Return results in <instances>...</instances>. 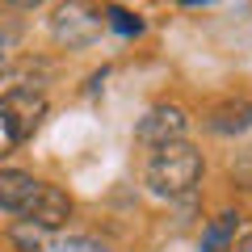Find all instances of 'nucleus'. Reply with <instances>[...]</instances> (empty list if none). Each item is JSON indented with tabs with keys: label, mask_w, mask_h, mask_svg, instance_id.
Returning <instances> with one entry per match:
<instances>
[{
	"label": "nucleus",
	"mask_w": 252,
	"mask_h": 252,
	"mask_svg": "<svg viewBox=\"0 0 252 252\" xmlns=\"http://www.w3.org/2000/svg\"><path fill=\"white\" fill-rule=\"evenodd\" d=\"M185 126H189V118H185V109L181 105H156V109H147L143 114V122H139V143H147V147H164V143H177L181 135H185Z\"/></svg>",
	"instance_id": "20e7f679"
},
{
	"label": "nucleus",
	"mask_w": 252,
	"mask_h": 252,
	"mask_svg": "<svg viewBox=\"0 0 252 252\" xmlns=\"http://www.w3.org/2000/svg\"><path fill=\"white\" fill-rule=\"evenodd\" d=\"M231 252H252V231L244 235V240H240V248H231Z\"/></svg>",
	"instance_id": "4468645a"
},
{
	"label": "nucleus",
	"mask_w": 252,
	"mask_h": 252,
	"mask_svg": "<svg viewBox=\"0 0 252 252\" xmlns=\"http://www.w3.org/2000/svg\"><path fill=\"white\" fill-rule=\"evenodd\" d=\"M21 139H26V135H21V126L13 122V114H9V109L0 105V160H4V156H9L13 147L21 143Z\"/></svg>",
	"instance_id": "9b49d317"
},
{
	"label": "nucleus",
	"mask_w": 252,
	"mask_h": 252,
	"mask_svg": "<svg viewBox=\"0 0 252 252\" xmlns=\"http://www.w3.org/2000/svg\"><path fill=\"white\" fill-rule=\"evenodd\" d=\"M181 4H189V9H202V4H215V0H181Z\"/></svg>",
	"instance_id": "2eb2a0df"
},
{
	"label": "nucleus",
	"mask_w": 252,
	"mask_h": 252,
	"mask_svg": "<svg viewBox=\"0 0 252 252\" xmlns=\"http://www.w3.org/2000/svg\"><path fill=\"white\" fill-rule=\"evenodd\" d=\"M4 4H13V9H38L42 0H4Z\"/></svg>",
	"instance_id": "ddd939ff"
},
{
	"label": "nucleus",
	"mask_w": 252,
	"mask_h": 252,
	"mask_svg": "<svg viewBox=\"0 0 252 252\" xmlns=\"http://www.w3.org/2000/svg\"><path fill=\"white\" fill-rule=\"evenodd\" d=\"M4 72H9V55L0 51V76H4Z\"/></svg>",
	"instance_id": "dca6fc26"
},
{
	"label": "nucleus",
	"mask_w": 252,
	"mask_h": 252,
	"mask_svg": "<svg viewBox=\"0 0 252 252\" xmlns=\"http://www.w3.org/2000/svg\"><path fill=\"white\" fill-rule=\"evenodd\" d=\"M202 168L206 164H202V152L193 143H185V139L164 143L156 147L152 164H147V189L160 193V198H185L202 181Z\"/></svg>",
	"instance_id": "f257e3e1"
},
{
	"label": "nucleus",
	"mask_w": 252,
	"mask_h": 252,
	"mask_svg": "<svg viewBox=\"0 0 252 252\" xmlns=\"http://www.w3.org/2000/svg\"><path fill=\"white\" fill-rule=\"evenodd\" d=\"M235 227H240V215H235V210H223V215L202 231V252H231L235 248Z\"/></svg>",
	"instance_id": "6e6552de"
},
{
	"label": "nucleus",
	"mask_w": 252,
	"mask_h": 252,
	"mask_svg": "<svg viewBox=\"0 0 252 252\" xmlns=\"http://www.w3.org/2000/svg\"><path fill=\"white\" fill-rule=\"evenodd\" d=\"M206 126L215 135H244L252 130V101L248 97H227L206 114Z\"/></svg>",
	"instance_id": "39448f33"
},
{
	"label": "nucleus",
	"mask_w": 252,
	"mask_h": 252,
	"mask_svg": "<svg viewBox=\"0 0 252 252\" xmlns=\"http://www.w3.org/2000/svg\"><path fill=\"white\" fill-rule=\"evenodd\" d=\"M59 252H109V248L101 240H93V235H76V240H67Z\"/></svg>",
	"instance_id": "f8f14e48"
},
{
	"label": "nucleus",
	"mask_w": 252,
	"mask_h": 252,
	"mask_svg": "<svg viewBox=\"0 0 252 252\" xmlns=\"http://www.w3.org/2000/svg\"><path fill=\"white\" fill-rule=\"evenodd\" d=\"M101 17H105L109 30H118V34H126V38L143 30V21H139V17H130L126 9H114V4H109V9H101Z\"/></svg>",
	"instance_id": "9d476101"
},
{
	"label": "nucleus",
	"mask_w": 252,
	"mask_h": 252,
	"mask_svg": "<svg viewBox=\"0 0 252 252\" xmlns=\"http://www.w3.org/2000/svg\"><path fill=\"white\" fill-rule=\"evenodd\" d=\"M34 185H38V181L30 177V172H21V168H0V210H17V215H21V206L30 202Z\"/></svg>",
	"instance_id": "0eeeda50"
},
{
	"label": "nucleus",
	"mask_w": 252,
	"mask_h": 252,
	"mask_svg": "<svg viewBox=\"0 0 252 252\" xmlns=\"http://www.w3.org/2000/svg\"><path fill=\"white\" fill-rule=\"evenodd\" d=\"M21 215H26L30 223L46 227V231H55V227H63L72 219V198H67L59 185H42V181H38L34 193H30V202L21 206Z\"/></svg>",
	"instance_id": "7ed1b4c3"
},
{
	"label": "nucleus",
	"mask_w": 252,
	"mask_h": 252,
	"mask_svg": "<svg viewBox=\"0 0 252 252\" xmlns=\"http://www.w3.org/2000/svg\"><path fill=\"white\" fill-rule=\"evenodd\" d=\"M9 240H13V248H17V252H46V227L21 219V223L9 227Z\"/></svg>",
	"instance_id": "1a4fd4ad"
},
{
	"label": "nucleus",
	"mask_w": 252,
	"mask_h": 252,
	"mask_svg": "<svg viewBox=\"0 0 252 252\" xmlns=\"http://www.w3.org/2000/svg\"><path fill=\"white\" fill-rule=\"evenodd\" d=\"M101 30H105V17H101V9L93 0H63L59 9H55V17H51L55 42L67 46V51H80V46L97 42Z\"/></svg>",
	"instance_id": "f03ea898"
},
{
	"label": "nucleus",
	"mask_w": 252,
	"mask_h": 252,
	"mask_svg": "<svg viewBox=\"0 0 252 252\" xmlns=\"http://www.w3.org/2000/svg\"><path fill=\"white\" fill-rule=\"evenodd\" d=\"M0 105L13 114V122L21 126V135H26V139L34 135V126L42 122V114H46V97H42V93H34V89H13Z\"/></svg>",
	"instance_id": "423d86ee"
}]
</instances>
